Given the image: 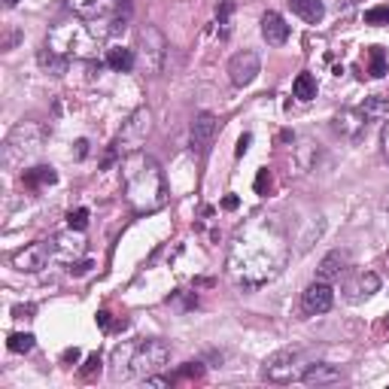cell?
<instances>
[{"mask_svg": "<svg viewBox=\"0 0 389 389\" xmlns=\"http://www.w3.org/2000/svg\"><path fill=\"white\" fill-rule=\"evenodd\" d=\"M289 262V241L277 219L259 216L237 228L228 250V274L243 289H259L271 283Z\"/></svg>", "mask_w": 389, "mask_h": 389, "instance_id": "obj_1", "label": "cell"}, {"mask_svg": "<svg viewBox=\"0 0 389 389\" xmlns=\"http://www.w3.org/2000/svg\"><path fill=\"white\" fill-rule=\"evenodd\" d=\"M122 185H125V198L137 213H155L164 207L167 189H164V174L153 155L143 149H134L122 158Z\"/></svg>", "mask_w": 389, "mask_h": 389, "instance_id": "obj_2", "label": "cell"}, {"mask_svg": "<svg viewBox=\"0 0 389 389\" xmlns=\"http://www.w3.org/2000/svg\"><path fill=\"white\" fill-rule=\"evenodd\" d=\"M171 359V347L158 338H140L125 341L113 350V380H128V377H149L153 371L164 368Z\"/></svg>", "mask_w": 389, "mask_h": 389, "instance_id": "obj_3", "label": "cell"}, {"mask_svg": "<svg viewBox=\"0 0 389 389\" xmlns=\"http://www.w3.org/2000/svg\"><path fill=\"white\" fill-rule=\"evenodd\" d=\"M101 40L97 34L88 28V24H79V22H64L52 31V37L46 46L61 52V55H79V58H88L94 52V43Z\"/></svg>", "mask_w": 389, "mask_h": 389, "instance_id": "obj_4", "label": "cell"}, {"mask_svg": "<svg viewBox=\"0 0 389 389\" xmlns=\"http://www.w3.org/2000/svg\"><path fill=\"white\" fill-rule=\"evenodd\" d=\"M43 140H46V128L37 125V122H22L10 131L3 146V162L6 164H24L28 158H34L43 149Z\"/></svg>", "mask_w": 389, "mask_h": 389, "instance_id": "obj_5", "label": "cell"}, {"mask_svg": "<svg viewBox=\"0 0 389 389\" xmlns=\"http://www.w3.org/2000/svg\"><path fill=\"white\" fill-rule=\"evenodd\" d=\"M302 350L295 347H286V350H277L264 359V368L262 374L268 383H292V380H302Z\"/></svg>", "mask_w": 389, "mask_h": 389, "instance_id": "obj_6", "label": "cell"}, {"mask_svg": "<svg viewBox=\"0 0 389 389\" xmlns=\"http://www.w3.org/2000/svg\"><path fill=\"white\" fill-rule=\"evenodd\" d=\"M137 49H140V58H143L146 73H158V70L164 67L167 40H164V34L158 31V28H153V24L140 28V34H137Z\"/></svg>", "mask_w": 389, "mask_h": 389, "instance_id": "obj_7", "label": "cell"}, {"mask_svg": "<svg viewBox=\"0 0 389 389\" xmlns=\"http://www.w3.org/2000/svg\"><path fill=\"white\" fill-rule=\"evenodd\" d=\"M49 255H52V243H46V241L28 243L24 250L13 253V268L15 271H24V274H37V271L46 268Z\"/></svg>", "mask_w": 389, "mask_h": 389, "instance_id": "obj_8", "label": "cell"}, {"mask_svg": "<svg viewBox=\"0 0 389 389\" xmlns=\"http://www.w3.org/2000/svg\"><path fill=\"white\" fill-rule=\"evenodd\" d=\"M332 304H334V289H332V283H325V280H316L302 292V307H304V313H311V316L329 313Z\"/></svg>", "mask_w": 389, "mask_h": 389, "instance_id": "obj_9", "label": "cell"}, {"mask_svg": "<svg viewBox=\"0 0 389 389\" xmlns=\"http://www.w3.org/2000/svg\"><path fill=\"white\" fill-rule=\"evenodd\" d=\"M259 70H262V61L253 49L237 52V55H232V61H228V76H232V83L241 85V88L250 85L253 79L259 76Z\"/></svg>", "mask_w": 389, "mask_h": 389, "instance_id": "obj_10", "label": "cell"}, {"mask_svg": "<svg viewBox=\"0 0 389 389\" xmlns=\"http://www.w3.org/2000/svg\"><path fill=\"white\" fill-rule=\"evenodd\" d=\"M368 113L365 107L356 110V107H347V110H341L338 116H334V131H338L341 137H347V140H359L362 134L368 131Z\"/></svg>", "mask_w": 389, "mask_h": 389, "instance_id": "obj_11", "label": "cell"}, {"mask_svg": "<svg viewBox=\"0 0 389 389\" xmlns=\"http://www.w3.org/2000/svg\"><path fill=\"white\" fill-rule=\"evenodd\" d=\"M216 128H219V122L213 113H198L192 122V153L194 155H204L210 143H213V137H216Z\"/></svg>", "mask_w": 389, "mask_h": 389, "instance_id": "obj_12", "label": "cell"}, {"mask_svg": "<svg viewBox=\"0 0 389 389\" xmlns=\"http://www.w3.org/2000/svg\"><path fill=\"white\" fill-rule=\"evenodd\" d=\"M149 128H153V119H149V113L146 110H140V113H134V116L128 119V125H125V131H122V137H119V143L122 146H128L131 153L143 143L146 140V134H149Z\"/></svg>", "mask_w": 389, "mask_h": 389, "instance_id": "obj_13", "label": "cell"}, {"mask_svg": "<svg viewBox=\"0 0 389 389\" xmlns=\"http://www.w3.org/2000/svg\"><path fill=\"white\" fill-rule=\"evenodd\" d=\"M347 268H350V255L344 253V250H332L320 262V271H316V277L325 280V283H334V280H341L344 274H347Z\"/></svg>", "mask_w": 389, "mask_h": 389, "instance_id": "obj_14", "label": "cell"}, {"mask_svg": "<svg viewBox=\"0 0 389 389\" xmlns=\"http://www.w3.org/2000/svg\"><path fill=\"white\" fill-rule=\"evenodd\" d=\"M341 380V368L329 365V362H313L302 371V383L307 386H329V383H338Z\"/></svg>", "mask_w": 389, "mask_h": 389, "instance_id": "obj_15", "label": "cell"}, {"mask_svg": "<svg viewBox=\"0 0 389 389\" xmlns=\"http://www.w3.org/2000/svg\"><path fill=\"white\" fill-rule=\"evenodd\" d=\"M70 10H73L79 19H107V15L116 10V0H70Z\"/></svg>", "mask_w": 389, "mask_h": 389, "instance_id": "obj_16", "label": "cell"}, {"mask_svg": "<svg viewBox=\"0 0 389 389\" xmlns=\"http://www.w3.org/2000/svg\"><path fill=\"white\" fill-rule=\"evenodd\" d=\"M262 37L268 40V46H283V43L289 40V24L283 22V15H277V13L262 15Z\"/></svg>", "mask_w": 389, "mask_h": 389, "instance_id": "obj_17", "label": "cell"}, {"mask_svg": "<svg viewBox=\"0 0 389 389\" xmlns=\"http://www.w3.org/2000/svg\"><path fill=\"white\" fill-rule=\"evenodd\" d=\"M377 289H380V277H377L374 271H365V274H359V277L347 286V298H350V302H362V298L374 295Z\"/></svg>", "mask_w": 389, "mask_h": 389, "instance_id": "obj_18", "label": "cell"}, {"mask_svg": "<svg viewBox=\"0 0 389 389\" xmlns=\"http://www.w3.org/2000/svg\"><path fill=\"white\" fill-rule=\"evenodd\" d=\"M289 10L298 15V19H304L307 24H316V22H323V15H325V6H323V0H289Z\"/></svg>", "mask_w": 389, "mask_h": 389, "instance_id": "obj_19", "label": "cell"}, {"mask_svg": "<svg viewBox=\"0 0 389 389\" xmlns=\"http://www.w3.org/2000/svg\"><path fill=\"white\" fill-rule=\"evenodd\" d=\"M37 61H40V67L49 70L52 76H64L67 67H70V58L61 55V52H55V49H49V46L37 52Z\"/></svg>", "mask_w": 389, "mask_h": 389, "instance_id": "obj_20", "label": "cell"}, {"mask_svg": "<svg viewBox=\"0 0 389 389\" xmlns=\"http://www.w3.org/2000/svg\"><path fill=\"white\" fill-rule=\"evenodd\" d=\"M134 49H125V46H116V49H107V64L113 70H119V73H128L131 67H134Z\"/></svg>", "mask_w": 389, "mask_h": 389, "instance_id": "obj_21", "label": "cell"}, {"mask_svg": "<svg viewBox=\"0 0 389 389\" xmlns=\"http://www.w3.org/2000/svg\"><path fill=\"white\" fill-rule=\"evenodd\" d=\"M24 185L28 189H40V185H52L58 180V174L52 171V167H31V171H24Z\"/></svg>", "mask_w": 389, "mask_h": 389, "instance_id": "obj_22", "label": "cell"}, {"mask_svg": "<svg viewBox=\"0 0 389 389\" xmlns=\"http://www.w3.org/2000/svg\"><path fill=\"white\" fill-rule=\"evenodd\" d=\"M316 92H320V88H316V79L311 73H298L295 83H292V94H295L298 101H313Z\"/></svg>", "mask_w": 389, "mask_h": 389, "instance_id": "obj_23", "label": "cell"}, {"mask_svg": "<svg viewBox=\"0 0 389 389\" xmlns=\"http://www.w3.org/2000/svg\"><path fill=\"white\" fill-rule=\"evenodd\" d=\"M368 58H371V70H368V73L374 76V79H380V76L386 73V58H383V49H380V46H371V49H368Z\"/></svg>", "mask_w": 389, "mask_h": 389, "instance_id": "obj_24", "label": "cell"}, {"mask_svg": "<svg viewBox=\"0 0 389 389\" xmlns=\"http://www.w3.org/2000/svg\"><path fill=\"white\" fill-rule=\"evenodd\" d=\"M10 350L13 353H31L34 350V334L31 332H15V334H10Z\"/></svg>", "mask_w": 389, "mask_h": 389, "instance_id": "obj_25", "label": "cell"}, {"mask_svg": "<svg viewBox=\"0 0 389 389\" xmlns=\"http://www.w3.org/2000/svg\"><path fill=\"white\" fill-rule=\"evenodd\" d=\"M67 225L73 228V232H85V228H88V210L85 207L70 210V213H67Z\"/></svg>", "mask_w": 389, "mask_h": 389, "instance_id": "obj_26", "label": "cell"}, {"mask_svg": "<svg viewBox=\"0 0 389 389\" xmlns=\"http://www.w3.org/2000/svg\"><path fill=\"white\" fill-rule=\"evenodd\" d=\"M365 24H389V6H374L365 13Z\"/></svg>", "mask_w": 389, "mask_h": 389, "instance_id": "obj_27", "label": "cell"}, {"mask_svg": "<svg viewBox=\"0 0 389 389\" xmlns=\"http://www.w3.org/2000/svg\"><path fill=\"white\" fill-rule=\"evenodd\" d=\"M201 374H204V368H201V362H185V365L176 371V380H198Z\"/></svg>", "mask_w": 389, "mask_h": 389, "instance_id": "obj_28", "label": "cell"}, {"mask_svg": "<svg viewBox=\"0 0 389 389\" xmlns=\"http://www.w3.org/2000/svg\"><path fill=\"white\" fill-rule=\"evenodd\" d=\"M232 10H234V6L228 3V0H225V3H222V6H219V10H216V19H219V24H222V28L228 24V15H232Z\"/></svg>", "mask_w": 389, "mask_h": 389, "instance_id": "obj_29", "label": "cell"}, {"mask_svg": "<svg viewBox=\"0 0 389 389\" xmlns=\"http://www.w3.org/2000/svg\"><path fill=\"white\" fill-rule=\"evenodd\" d=\"M94 371H101V356H88V362H85V368H83V374L88 377V374H94Z\"/></svg>", "mask_w": 389, "mask_h": 389, "instance_id": "obj_30", "label": "cell"}, {"mask_svg": "<svg viewBox=\"0 0 389 389\" xmlns=\"http://www.w3.org/2000/svg\"><path fill=\"white\" fill-rule=\"evenodd\" d=\"M143 380H146V386H171L174 383V377H155V374H149Z\"/></svg>", "mask_w": 389, "mask_h": 389, "instance_id": "obj_31", "label": "cell"}, {"mask_svg": "<svg viewBox=\"0 0 389 389\" xmlns=\"http://www.w3.org/2000/svg\"><path fill=\"white\" fill-rule=\"evenodd\" d=\"M380 146H383V155H386V162H389V122L380 128Z\"/></svg>", "mask_w": 389, "mask_h": 389, "instance_id": "obj_32", "label": "cell"}, {"mask_svg": "<svg viewBox=\"0 0 389 389\" xmlns=\"http://www.w3.org/2000/svg\"><path fill=\"white\" fill-rule=\"evenodd\" d=\"M250 143H253V137H250V134H243L241 140H237V149H234V153H237V155H243L246 149H250Z\"/></svg>", "mask_w": 389, "mask_h": 389, "instance_id": "obj_33", "label": "cell"}, {"mask_svg": "<svg viewBox=\"0 0 389 389\" xmlns=\"http://www.w3.org/2000/svg\"><path fill=\"white\" fill-rule=\"evenodd\" d=\"M237 204H241V201H237V198H234V194H228V198L222 201V207H225V210H234Z\"/></svg>", "mask_w": 389, "mask_h": 389, "instance_id": "obj_34", "label": "cell"}, {"mask_svg": "<svg viewBox=\"0 0 389 389\" xmlns=\"http://www.w3.org/2000/svg\"><path fill=\"white\" fill-rule=\"evenodd\" d=\"M264 183H268V171H262V174H259V180H255V189L264 192Z\"/></svg>", "mask_w": 389, "mask_h": 389, "instance_id": "obj_35", "label": "cell"}, {"mask_svg": "<svg viewBox=\"0 0 389 389\" xmlns=\"http://www.w3.org/2000/svg\"><path fill=\"white\" fill-rule=\"evenodd\" d=\"M85 153H88V143H85V140H79V143H76V158H85Z\"/></svg>", "mask_w": 389, "mask_h": 389, "instance_id": "obj_36", "label": "cell"}, {"mask_svg": "<svg viewBox=\"0 0 389 389\" xmlns=\"http://www.w3.org/2000/svg\"><path fill=\"white\" fill-rule=\"evenodd\" d=\"M97 323H101L104 329H110V313H107V311H101V313H97Z\"/></svg>", "mask_w": 389, "mask_h": 389, "instance_id": "obj_37", "label": "cell"}, {"mask_svg": "<svg viewBox=\"0 0 389 389\" xmlns=\"http://www.w3.org/2000/svg\"><path fill=\"white\" fill-rule=\"evenodd\" d=\"M79 359V350H67L64 353V362H76Z\"/></svg>", "mask_w": 389, "mask_h": 389, "instance_id": "obj_38", "label": "cell"}, {"mask_svg": "<svg viewBox=\"0 0 389 389\" xmlns=\"http://www.w3.org/2000/svg\"><path fill=\"white\" fill-rule=\"evenodd\" d=\"M3 3H6V6H10V10H13V6H15V3H19V0H3Z\"/></svg>", "mask_w": 389, "mask_h": 389, "instance_id": "obj_39", "label": "cell"}]
</instances>
